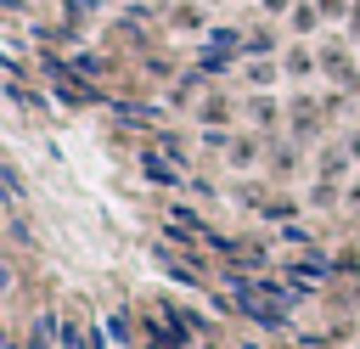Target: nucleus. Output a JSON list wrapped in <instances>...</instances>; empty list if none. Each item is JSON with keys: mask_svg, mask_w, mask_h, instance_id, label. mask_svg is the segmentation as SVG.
Here are the masks:
<instances>
[]
</instances>
